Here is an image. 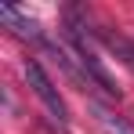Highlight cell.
<instances>
[{"label":"cell","mask_w":134,"mask_h":134,"mask_svg":"<svg viewBox=\"0 0 134 134\" xmlns=\"http://www.w3.org/2000/svg\"><path fill=\"white\" fill-rule=\"evenodd\" d=\"M91 109H94V120L105 127L109 134H134V123H127L123 116H116V112H109L105 105H98V102H91Z\"/></svg>","instance_id":"3957f363"},{"label":"cell","mask_w":134,"mask_h":134,"mask_svg":"<svg viewBox=\"0 0 134 134\" xmlns=\"http://www.w3.org/2000/svg\"><path fill=\"white\" fill-rule=\"evenodd\" d=\"M0 18H4V25H11V33L15 36H22V40H29V44H44V29H40V22H33L29 15H22V11H15V7H0Z\"/></svg>","instance_id":"7a4b0ae2"},{"label":"cell","mask_w":134,"mask_h":134,"mask_svg":"<svg viewBox=\"0 0 134 134\" xmlns=\"http://www.w3.org/2000/svg\"><path fill=\"white\" fill-rule=\"evenodd\" d=\"M22 72H25V83H29V91L40 98V105L47 109V116L65 131L69 127V109H65V98L58 94V87H54V80L47 76V69L36 62V58H25V65H22Z\"/></svg>","instance_id":"6da1fadb"}]
</instances>
